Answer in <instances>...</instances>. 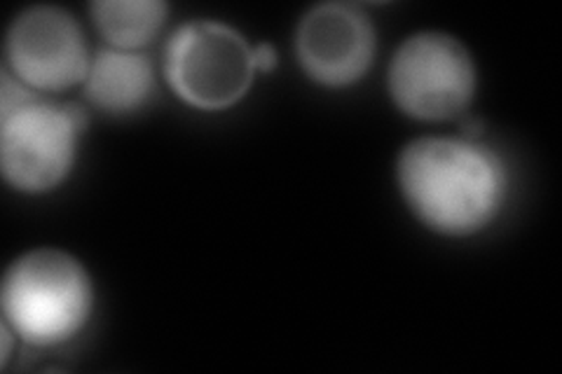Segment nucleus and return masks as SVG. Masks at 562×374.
I'll return each instance as SVG.
<instances>
[{
	"label": "nucleus",
	"mask_w": 562,
	"mask_h": 374,
	"mask_svg": "<svg viewBox=\"0 0 562 374\" xmlns=\"http://www.w3.org/2000/svg\"><path fill=\"white\" fill-rule=\"evenodd\" d=\"M403 200L415 216L446 237H469L499 216L508 192L504 159L479 140L422 136L396 165Z\"/></svg>",
	"instance_id": "nucleus-1"
},
{
	"label": "nucleus",
	"mask_w": 562,
	"mask_h": 374,
	"mask_svg": "<svg viewBox=\"0 0 562 374\" xmlns=\"http://www.w3.org/2000/svg\"><path fill=\"white\" fill-rule=\"evenodd\" d=\"M0 307L22 342L59 347L90 320L94 286L78 258L59 248H35L8 267Z\"/></svg>",
	"instance_id": "nucleus-2"
},
{
	"label": "nucleus",
	"mask_w": 562,
	"mask_h": 374,
	"mask_svg": "<svg viewBox=\"0 0 562 374\" xmlns=\"http://www.w3.org/2000/svg\"><path fill=\"white\" fill-rule=\"evenodd\" d=\"M87 115L76 103L33 94L0 113V167L20 192L43 194L59 188L76 165Z\"/></svg>",
	"instance_id": "nucleus-3"
},
{
	"label": "nucleus",
	"mask_w": 562,
	"mask_h": 374,
	"mask_svg": "<svg viewBox=\"0 0 562 374\" xmlns=\"http://www.w3.org/2000/svg\"><path fill=\"white\" fill-rule=\"evenodd\" d=\"M165 76L179 99L195 109H231L254 82V45L223 22H188L167 43Z\"/></svg>",
	"instance_id": "nucleus-4"
},
{
	"label": "nucleus",
	"mask_w": 562,
	"mask_h": 374,
	"mask_svg": "<svg viewBox=\"0 0 562 374\" xmlns=\"http://www.w3.org/2000/svg\"><path fill=\"white\" fill-rule=\"evenodd\" d=\"M476 82L469 47L443 31H422L403 41L386 73L394 103L425 122L462 115L476 94Z\"/></svg>",
	"instance_id": "nucleus-5"
},
{
	"label": "nucleus",
	"mask_w": 562,
	"mask_h": 374,
	"mask_svg": "<svg viewBox=\"0 0 562 374\" xmlns=\"http://www.w3.org/2000/svg\"><path fill=\"white\" fill-rule=\"evenodd\" d=\"M8 70L35 92H64L85 82L92 57L74 14L31 5L12 22L5 41Z\"/></svg>",
	"instance_id": "nucleus-6"
},
{
	"label": "nucleus",
	"mask_w": 562,
	"mask_h": 374,
	"mask_svg": "<svg viewBox=\"0 0 562 374\" xmlns=\"http://www.w3.org/2000/svg\"><path fill=\"white\" fill-rule=\"evenodd\" d=\"M295 55L305 76L324 87L359 82L375 57V26L359 5H314L295 29Z\"/></svg>",
	"instance_id": "nucleus-7"
},
{
	"label": "nucleus",
	"mask_w": 562,
	"mask_h": 374,
	"mask_svg": "<svg viewBox=\"0 0 562 374\" xmlns=\"http://www.w3.org/2000/svg\"><path fill=\"white\" fill-rule=\"evenodd\" d=\"M85 94L103 113H134L144 109L155 89L153 64L134 49L105 47L92 57Z\"/></svg>",
	"instance_id": "nucleus-8"
},
{
	"label": "nucleus",
	"mask_w": 562,
	"mask_h": 374,
	"mask_svg": "<svg viewBox=\"0 0 562 374\" xmlns=\"http://www.w3.org/2000/svg\"><path fill=\"white\" fill-rule=\"evenodd\" d=\"M90 12L105 41L136 52L162 31L169 5L162 0H97Z\"/></svg>",
	"instance_id": "nucleus-9"
},
{
	"label": "nucleus",
	"mask_w": 562,
	"mask_h": 374,
	"mask_svg": "<svg viewBox=\"0 0 562 374\" xmlns=\"http://www.w3.org/2000/svg\"><path fill=\"white\" fill-rule=\"evenodd\" d=\"M254 66L260 73H270L277 66V52L270 43H258L254 45Z\"/></svg>",
	"instance_id": "nucleus-10"
}]
</instances>
